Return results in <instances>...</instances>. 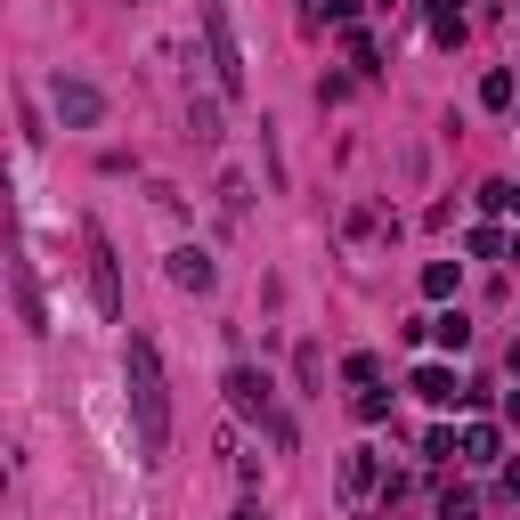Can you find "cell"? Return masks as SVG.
Wrapping results in <instances>:
<instances>
[{"mask_svg":"<svg viewBox=\"0 0 520 520\" xmlns=\"http://www.w3.org/2000/svg\"><path fill=\"white\" fill-rule=\"evenodd\" d=\"M220 390H228V407H236V415L269 423V439H277V447H293V423H285V415H277V399H269V374H252V366H228V382H220Z\"/></svg>","mask_w":520,"mask_h":520,"instance_id":"3","label":"cell"},{"mask_svg":"<svg viewBox=\"0 0 520 520\" xmlns=\"http://www.w3.org/2000/svg\"><path fill=\"white\" fill-rule=\"evenodd\" d=\"M480 212H520V179H488L480 187Z\"/></svg>","mask_w":520,"mask_h":520,"instance_id":"15","label":"cell"},{"mask_svg":"<svg viewBox=\"0 0 520 520\" xmlns=\"http://www.w3.org/2000/svg\"><path fill=\"white\" fill-rule=\"evenodd\" d=\"M90 293H98V317H122V269H114L106 228H90Z\"/></svg>","mask_w":520,"mask_h":520,"instance_id":"5","label":"cell"},{"mask_svg":"<svg viewBox=\"0 0 520 520\" xmlns=\"http://www.w3.org/2000/svg\"><path fill=\"white\" fill-rule=\"evenodd\" d=\"M49 98H57V122H65V130H98V122H106V98H98L90 82H74V74H57Z\"/></svg>","mask_w":520,"mask_h":520,"instance_id":"4","label":"cell"},{"mask_svg":"<svg viewBox=\"0 0 520 520\" xmlns=\"http://www.w3.org/2000/svg\"><path fill=\"white\" fill-rule=\"evenodd\" d=\"M342 49H350L358 74H382V49H374V33H366V25H342Z\"/></svg>","mask_w":520,"mask_h":520,"instance_id":"12","label":"cell"},{"mask_svg":"<svg viewBox=\"0 0 520 520\" xmlns=\"http://www.w3.org/2000/svg\"><path fill=\"white\" fill-rule=\"evenodd\" d=\"M504 496H520V464H504Z\"/></svg>","mask_w":520,"mask_h":520,"instance_id":"23","label":"cell"},{"mask_svg":"<svg viewBox=\"0 0 520 520\" xmlns=\"http://www.w3.org/2000/svg\"><path fill=\"white\" fill-rule=\"evenodd\" d=\"M415 399H423V407H455V399H472V390L455 382L447 366H423V374H415Z\"/></svg>","mask_w":520,"mask_h":520,"instance_id":"8","label":"cell"},{"mask_svg":"<svg viewBox=\"0 0 520 520\" xmlns=\"http://www.w3.org/2000/svg\"><path fill=\"white\" fill-rule=\"evenodd\" d=\"M171 285H179V293H212V285H220L212 252H204V244H179V252H171Z\"/></svg>","mask_w":520,"mask_h":520,"instance_id":"6","label":"cell"},{"mask_svg":"<svg viewBox=\"0 0 520 520\" xmlns=\"http://www.w3.org/2000/svg\"><path fill=\"white\" fill-rule=\"evenodd\" d=\"M455 455H464V464H496V455H504L496 423H464V439H455Z\"/></svg>","mask_w":520,"mask_h":520,"instance_id":"9","label":"cell"},{"mask_svg":"<svg viewBox=\"0 0 520 520\" xmlns=\"http://www.w3.org/2000/svg\"><path fill=\"white\" fill-rule=\"evenodd\" d=\"M512 114H520V98H512Z\"/></svg>","mask_w":520,"mask_h":520,"instance_id":"27","label":"cell"},{"mask_svg":"<svg viewBox=\"0 0 520 520\" xmlns=\"http://www.w3.org/2000/svg\"><path fill=\"white\" fill-rule=\"evenodd\" d=\"M423 17H431V41H447V49L464 41V9H455V0H431Z\"/></svg>","mask_w":520,"mask_h":520,"instance_id":"13","label":"cell"},{"mask_svg":"<svg viewBox=\"0 0 520 520\" xmlns=\"http://www.w3.org/2000/svg\"><path fill=\"white\" fill-rule=\"evenodd\" d=\"M342 382L374 390V382H382V358H374V350H350V358H342Z\"/></svg>","mask_w":520,"mask_h":520,"instance_id":"14","label":"cell"},{"mask_svg":"<svg viewBox=\"0 0 520 520\" xmlns=\"http://www.w3.org/2000/svg\"><path fill=\"white\" fill-rule=\"evenodd\" d=\"M187 130L212 147V139H220V106H212V98H195V106H187Z\"/></svg>","mask_w":520,"mask_h":520,"instance_id":"17","label":"cell"},{"mask_svg":"<svg viewBox=\"0 0 520 520\" xmlns=\"http://www.w3.org/2000/svg\"><path fill=\"white\" fill-rule=\"evenodd\" d=\"M122 382H130V415H139V455L163 464V447H171V399H163V358H155L147 334L122 342Z\"/></svg>","mask_w":520,"mask_h":520,"instance_id":"1","label":"cell"},{"mask_svg":"<svg viewBox=\"0 0 520 520\" xmlns=\"http://www.w3.org/2000/svg\"><path fill=\"white\" fill-rule=\"evenodd\" d=\"M236 520H260V504H236Z\"/></svg>","mask_w":520,"mask_h":520,"instance_id":"26","label":"cell"},{"mask_svg":"<svg viewBox=\"0 0 520 520\" xmlns=\"http://www.w3.org/2000/svg\"><path fill=\"white\" fill-rule=\"evenodd\" d=\"M431 342L464 358V350H472V317H464V309H447V317H431Z\"/></svg>","mask_w":520,"mask_h":520,"instance_id":"11","label":"cell"},{"mask_svg":"<svg viewBox=\"0 0 520 520\" xmlns=\"http://www.w3.org/2000/svg\"><path fill=\"white\" fill-rule=\"evenodd\" d=\"M301 25H317V0H301Z\"/></svg>","mask_w":520,"mask_h":520,"instance_id":"25","label":"cell"},{"mask_svg":"<svg viewBox=\"0 0 520 520\" xmlns=\"http://www.w3.org/2000/svg\"><path fill=\"white\" fill-rule=\"evenodd\" d=\"M220 212H228V220H244V179H236V171L220 179Z\"/></svg>","mask_w":520,"mask_h":520,"instance_id":"20","label":"cell"},{"mask_svg":"<svg viewBox=\"0 0 520 520\" xmlns=\"http://www.w3.org/2000/svg\"><path fill=\"white\" fill-rule=\"evenodd\" d=\"M358 9H366V0H334V25H358Z\"/></svg>","mask_w":520,"mask_h":520,"instance_id":"22","label":"cell"},{"mask_svg":"<svg viewBox=\"0 0 520 520\" xmlns=\"http://www.w3.org/2000/svg\"><path fill=\"white\" fill-rule=\"evenodd\" d=\"M195 17H204V49H212V74H220V90L236 98V90H244V41H236L228 0H195Z\"/></svg>","mask_w":520,"mask_h":520,"instance_id":"2","label":"cell"},{"mask_svg":"<svg viewBox=\"0 0 520 520\" xmlns=\"http://www.w3.org/2000/svg\"><path fill=\"white\" fill-rule=\"evenodd\" d=\"M504 415H512V423H520V390H504Z\"/></svg>","mask_w":520,"mask_h":520,"instance_id":"24","label":"cell"},{"mask_svg":"<svg viewBox=\"0 0 520 520\" xmlns=\"http://www.w3.org/2000/svg\"><path fill=\"white\" fill-rule=\"evenodd\" d=\"M9 285H17V317L33 325V334H49V309H41V277H33V260H25V252L9 260Z\"/></svg>","mask_w":520,"mask_h":520,"instance_id":"7","label":"cell"},{"mask_svg":"<svg viewBox=\"0 0 520 520\" xmlns=\"http://www.w3.org/2000/svg\"><path fill=\"white\" fill-rule=\"evenodd\" d=\"M382 488V472H374V455L358 447V455H342V496H374Z\"/></svg>","mask_w":520,"mask_h":520,"instance_id":"10","label":"cell"},{"mask_svg":"<svg viewBox=\"0 0 520 520\" xmlns=\"http://www.w3.org/2000/svg\"><path fill=\"white\" fill-rule=\"evenodd\" d=\"M439 520H480V504H472L464 488H447V496H439Z\"/></svg>","mask_w":520,"mask_h":520,"instance_id":"19","label":"cell"},{"mask_svg":"<svg viewBox=\"0 0 520 520\" xmlns=\"http://www.w3.org/2000/svg\"><path fill=\"white\" fill-rule=\"evenodd\" d=\"M382 9H390V0H382Z\"/></svg>","mask_w":520,"mask_h":520,"instance_id":"28","label":"cell"},{"mask_svg":"<svg viewBox=\"0 0 520 520\" xmlns=\"http://www.w3.org/2000/svg\"><path fill=\"white\" fill-rule=\"evenodd\" d=\"M512 98H520V82H512V74H504V65H496V74H488V82H480V106H496V114H504V106H512Z\"/></svg>","mask_w":520,"mask_h":520,"instance_id":"16","label":"cell"},{"mask_svg":"<svg viewBox=\"0 0 520 520\" xmlns=\"http://www.w3.org/2000/svg\"><path fill=\"white\" fill-rule=\"evenodd\" d=\"M423 293H431V301L455 293V260H423Z\"/></svg>","mask_w":520,"mask_h":520,"instance_id":"18","label":"cell"},{"mask_svg":"<svg viewBox=\"0 0 520 520\" xmlns=\"http://www.w3.org/2000/svg\"><path fill=\"white\" fill-rule=\"evenodd\" d=\"M472 252H480V260H496V252H512V236H496V228H472Z\"/></svg>","mask_w":520,"mask_h":520,"instance_id":"21","label":"cell"}]
</instances>
